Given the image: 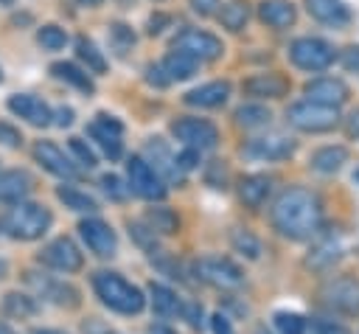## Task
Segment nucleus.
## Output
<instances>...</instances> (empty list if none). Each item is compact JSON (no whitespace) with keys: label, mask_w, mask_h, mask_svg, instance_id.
<instances>
[{"label":"nucleus","mask_w":359,"mask_h":334,"mask_svg":"<svg viewBox=\"0 0 359 334\" xmlns=\"http://www.w3.org/2000/svg\"><path fill=\"white\" fill-rule=\"evenodd\" d=\"M36 42H39L42 48H48V51H59V48H65L67 34H65V28H59V25H42V28L36 31Z\"/></svg>","instance_id":"nucleus-36"},{"label":"nucleus","mask_w":359,"mask_h":334,"mask_svg":"<svg viewBox=\"0 0 359 334\" xmlns=\"http://www.w3.org/2000/svg\"><path fill=\"white\" fill-rule=\"evenodd\" d=\"M348 129H351V135H356V138H359V109L351 115V121H348Z\"/></svg>","instance_id":"nucleus-51"},{"label":"nucleus","mask_w":359,"mask_h":334,"mask_svg":"<svg viewBox=\"0 0 359 334\" xmlns=\"http://www.w3.org/2000/svg\"><path fill=\"white\" fill-rule=\"evenodd\" d=\"M345 160H348V152L342 146H323L311 154V168L331 174V171H339Z\"/></svg>","instance_id":"nucleus-28"},{"label":"nucleus","mask_w":359,"mask_h":334,"mask_svg":"<svg viewBox=\"0 0 359 334\" xmlns=\"http://www.w3.org/2000/svg\"><path fill=\"white\" fill-rule=\"evenodd\" d=\"M39 261L59 272H76V269H81V250L76 247L73 239L59 236L39 253Z\"/></svg>","instance_id":"nucleus-11"},{"label":"nucleus","mask_w":359,"mask_h":334,"mask_svg":"<svg viewBox=\"0 0 359 334\" xmlns=\"http://www.w3.org/2000/svg\"><path fill=\"white\" fill-rule=\"evenodd\" d=\"M306 8L320 22H328V25L348 22V6L342 0H306Z\"/></svg>","instance_id":"nucleus-23"},{"label":"nucleus","mask_w":359,"mask_h":334,"mask_svg":"<svg viewBox=\"0 0 359 334\" xmlns=\"http://www.w3.org/2000/svg\"><path fill=\"white\" fill-rule=\"evenodd\" d=\"M76 3H81V6H98V3H104V0H76Z\"/></svg>","instance_id":"nucleus-54"},{"label":"nucleus","mask_w":359,"mask_h":334,"mask_svg":"<svg viewBox=\"0 0 359 334\" xmlns=\"http://www.w3.org/2000/svg\"><path fill=\"white\" fill-rule=\"evenodd\" d=\"M107 334H112V331H107Z\"/></svg>","instance_id":"nucleus-58"},{"label":"nucleus","mask_w":359,"mask_h":334,"mask_svg":"<svg viewBox=\"0 0 359 334\" xmlns=\"http://www.w3.org/2000/svg\"><path fill=\"white\" fill-rule=\"evenodd\" d=\"M314 331L317 334H351L342 323H337V320H328V317H317V323H314Z\"/></svg>","instance_id":"nucleus-42"},{"label":"nucleus","mask_w":359,"mask_h":334,"mask_svg":"<svg viewBox=\"0 0 359 334\" xmlns=\"http://www.w3.org/2000/svg\"><path fill=\"white\" fill-rule=\"evenodd\" d=\"M149 334H177L174 328H168V326H151V331Z\"/></svg>","instance_id":"nucleus-52"},{"label":"nucleus","mask_w":359,"mask_h":334,"mask_svg":"<svg viewBox=\"0 0 359 334\" xmlns=\"http://www.w3.org/2000/svg\"><path fill=\"white\" fill-rule=\"evenodd\" d=\"M247 17H250V8H247V3H241V0H230V3L222 6V11H219V20H222V25H224L227 31H241V28L247 25Z\"/></svg>","instance_id":"nucleus-31"},{"label":"nucleus","mask_w":359,"mask_h":334,"mask_svg":"<svg viewBox=\"0 0 359 334\" xmlns=\"http://www.w3.org/2000/svg\"><path fill=\"white\" fill-rule=\"evenodd\" d=\"M289 56L303 70H323L334 62V48L320 36H300L289 45Z\"/></svg>","instance_id":"nucleus-8"},{"label":"nucleus","mask_w":359,"mask_h":334,"mask_svg":"<svg viewBox=\"0 0 359 334\" xmlns=\"http://www.w3.org/2000/svg\"><path fill=\"white\" fill-rule=\"evenodd\" d=\"M31 334H67V331H59V328H34Z\"/></svg>","instance_id":"nucleus-53"},{"label":"nucleus","mask_w":359,"mask_h":334,"mask_svg":"<svg viewBox=\"0 0 359 334\" xmlns=\"http://www.w3.org/2000/svg\"><path fill=\"white\" fill-rule=\"evenodd\" d=\"M126 180H129V191L143 196V199H163L165 196V180L143 157L126 160Z\"/></svg>","instance_id":"nucleus-7"},{"label":"nucleus","mask_w":359,"mask_h":334,"mask_svg":"<svg viewBox=\"0 0 359 334\" xmlns=\"http://www.w3.org/2000/svg\"><path fill=\"white\" fill-rule=\"evenodd\" d=\"M87 132H90V138L104 149V154H107L109 160H118V157H121V152H123V146H121L123 123H121L118 118H112V115H98V118L87 126Z\"/></svg>","instance_id":"nucleus-13"},{"label":"nucleus","mask_w":359,"mask_h":334,"mask_svg":"<svg viewBox=\"0 0 359 334\" xmlns=\"http://www.w3.org/2000/svg\"><path fill=\"white\" fill-rule=\"evenodd\" d=\"M34 157H36V163H39L45 171H50L53 177H62V180H76V177H79L76 163H73L56 143H50V140H36Z\"/></svg>","instance_id":"nucleus-12"},{"label":"nucleus","mask_w":359,"mask_h":334,"mask_svg":"<svg viewBox=\"0 0 359 334\" xmlns=\"http://www.w3.org/2000/svg\"><path fill=\"white\" fill-rule=\"evenodd\" d=\"M194 275L210 286H219V289H233L244 281V272L238 264H233L230 258H222V255H202L194 261Z\"/></svg>","instance_id":"nucleus-5"},{"label":"nucleus","mask_w":359,"mask_h":334,"mask_svg":"<svg viewBox=\"0 0 359 334\" xmlns=\"http://www.w3.org/2000/svg\"><path fill=\"white\" fill-rule=\"evenodd\" d=\"M149 295H151V309H154L160 317H171V314L182 312L180 298H177L168 286H163V283H151V286H149Z\"/></svg>","instance_id":"nucleus-27"},{"label":"nucleus","mask_w":359,"mask_h":334,"mask_svg":"<svg viewBox=\"0 0 359 334\" xmlns=\"http://www.w3.org/2000/svg\"><path fill=\"white\" fill-rule=\"evenodd\" d=\"M146 225H149L151 233H177L180 219L168 208H149L146 211Z\"/></svg>","instance_id":"nucleus-30"},{"label":"nucleus","mask_w":359,"mask_h":334,"mask_svg":"<svg viewBox=\"0 0 359 334\" xmlns=\"http://www.w3.org/2000/svg\"><path fill=\"white\" fill-rule=\"evenodd\" d=\"M50 222H53V216L45 205H39V202H14V208L6 216V230H8L11 239L34 241V239L45 236Z\"/></svg>","instance_id":"nucleus-3"},{"label":"nucleus","mask_w":359,"mask_h":334,"mask_svg":"<svg viewBox=\"0 0 359 334\" xmlns=\"http://www.w3.org/2000/svg\"><path fill=\"white\" fill-rule=\"evenodd\" d=\"M342 65H345V70L359 73V48H356V45L342 51Z\"/></svg>","instance_id":"nucleus-46"},{"label":"nucleus","mask_w":359,"mask_h":334,"mask_svg":"<svg viewBox=\"0 0 359 334\" xmlns=\"http://www.w3.org/2000/svg\"><path fill=\"white\" fill-rule=\"evenodd\" d=\"M76 53H79L81 62H87V70H93V73H104V70H107V59H104V53L95 48L93 39L79 36V39H76Z\"/></svg>","instance_id":"nucleus-32"},{"label":"nucleus","mask_w":359,"mask_h":334,"mask_svg":"<svg viewBox=\"0 0 359 334\" xmlns=\"http://www.w3.org/2000/svg\"><path fill=\"white\" fill-rule=\"evenodd\" d=\"M109 39H112V48H115L118 53H126V51L135 45V34H132V28L123 25V22L109 25Z\"/></svg>","instance_id":"nucleus-39"},{"label":"nucleus","mask_w":359,"mask_h":334,"mask_svg":"<svg viewBox=\"0 0 359 334\" xmlns=\"http://www.w3.org/2000/svg\"><path fill=\"white\" fill-rule=\"evenodd\" d=\"M0 81H3V70H0Z\"/></svg>","instance_id":"nucleus-57"},{"label":"nucleus","mask_w":359,"mask_h":334,"mask_svg":"<svg viewBox=\"0 0 359 334\" xmlns=\"http://www.w3.org/2000/svg\"><path fill=\"white\" fill-rule=\"evenodd\" d=\"M306 101H314V104H323V107H339L348 101V87L339 81V79H314L306 84Z\"/></svg>","instance_id":"nucleus-17"},{"label":"nucleus","mask_w":359,"mask_h":334,"mask_svg":"<svg viewBox=\"0 0 359 334\" xmlns=\"http://www.w3.org/2000/svg\"><path fill=\"white\" fill-rule=\"evenodd\" d=\"M0 143H6V146H11V149H17V146L22 143V135H20L14 126H8V123H3V121H0Z\"/></svg>","instance_id":"nucleus-43"},{"label":"nucleus","mask_w":359,"mask_h":334,"mask_svg":"<svg viewBox=\"0 0 359 334\" xmlns=\"http://www.w3.org/2000/svg\"><path fill=\"white\" fill-rule=\"evenodd\" d=\"M93 289L101 298V303L109 306L118 314H137L146 303L143 292L135 283H129L126 278H121L118 272H107V269L95 272L93 275Z\"/></svg>","instance_id":"nucleus-2"},{"label":"nucleus","mask_w":359,"mask_h":334,"mask_svg":"<svg viewBox=\"0 0 359 334\" xmlns=\"http://www.w3.org/2000/svg\"><path fill=\"white\" fill-rule=\"evenodd\" d=\"M6 272H8V264H6V261H3V258H0V278H3V275H6Z\"/></svg>","instance_id":"nucleus-55"},{"label":"nucleus","mask_w":359,"mask_h":334,"mask_svg":"<svg viewBox=\"0 0 359 334\" xmlns=\"http://www.w3.org/2000/svg\"><path fill=\"white\" fill-rule=\"evenodd\" d=\"M171 132L177 140H182L188 149H213L219 143V129L205 118H177L171 123Z\"/></svg>","instance_id":"nucleus-9"},{"label":"nucleus","mask_w":359,"mask_h":334,"mask_svg":"<svg viewBox=\"0 0 359 334\" xmlns=\"http://www.w3.org/2000/svg\"><path fill=\"white\" fill-rule=\"evenodd\" d=\"M210 328H213V334H236L233 326H230V320L224 314H213L210 317Z\"/></svg>","instance_id":"nucleus-47"},{"label":"nucleus","mask_w":359,"mask_h":334,"mask_svg":"<svg viewBox=\"0 0 359 334\" xmlns=\"http://www.w3.org/2000/svg\"><path fill=\"white\" fill-rule=\"evenodd\" d=\"M34 188V180L22 168L0 171V202H22V196Z\"/></svg>","instance_id":"nucleus-18"},{"label":"nucleus","mask_w":359,"mask_h":334,"mask_svg":"<svg viewBox=\"0 0 359 334\" xmlns=\"http://www.w3.org/2000/svg\"><path fill=\"white\" fill-rule=\"evenodd\" d=\"M101 188H104L107 196H112V199H123V196H126V188L121 185V180H118L115 174H104V177H101Z\"/></svg>","instance_id":"nucleus-41"},{"label":"nucleus","mask_w":359,"mask_h":334,"mask_svg":"<svg viewBox=\"0 0 359 334\" xmlns=\"http://www.w3.org/2000/svg\"><path fill=\"white\" fill-rule=\"evenodd\" d=\"M286 121L300 132H328L339 123L337 107H323L314 101H297L286 109Z\"/></svg>","instance_id":"nucleus-4"},{"label":"nucleus","mask_w":359,"mask_h":334,"mask_svg":"<svg viewBox=\"0 0 359 334\" xmlns=\"http://www.w3.org/2000/svg\"><path fill=\"white\" fill-rule=\"evenodd\" d=\"M230 98V81H208L191 93H185V104L191 107H205V109H213V107H222L224 101Z\"/></svg>","instance_id":"nucleus-19"},{"label":"nucleus","mask_w":359,"mask_h":334,"mask_svg":"<svg viewBox=\"0 0 359 334\" xmlns=\"http://www.w3.org/2000/svg\"><path fill=\"white\" fill-rule=\"evenodd\" d=\"M50 73L56 76V79H62V81H67V84H73L76 90H81V93H95V84H93V79L81 70V67H76L73 62H53L50 65Z\"/></svg>","instance_id":"nucleus-26"},{"label":"nucleus","mask_w":359,"mask_h":334,"mask_svg":"<svg viewBox=\"0 0 359 334\" xmlns=\"http://www.w3.org/2000/svg\"><path fill=\"white\" fill-rule=\"evenodd\" d=\"M171 45H174V51L188 53V56L196 59V62L219 59L222 51H224V45H222L219 36H213V34H208V31H199V28H185V31H180Z\"/></svg>","instance_id":"nucleus-6"},{"label":"nucleus","mask_w":359,"mask_h":334,"mask_svg":"<svg viewBox=\"0 0 359 334\" xmlns=\"http://www.w3.org/2000/svg\"><path fill=\"white\" fill-rule=\"evenodd\" d=\"M196 67H199V62L196 59H191L188 53H180V51H171L165 59H163V65H160V70L165 73V79L168 81H185V79H191L194 73H196Z\"/></svg>","instance_id":"nucleus-25"},{"label":"nucleus","mask_w":359,"mask_h":334,"mask_svg":"<svg viewBox=\"0 0 359 334\" xmlns=\"http://www.w3.org/2000/svg\"><path fill=\"white\" fill-rule=\"evenodd\" d=\"M320 222H323V202L314 191L303 185L286 188L272 205V225L286 239L294 241L311 239L320 230Z\"/></svg>","instance_id":"nucleus-1"},{"label":"nucleus","mask_w":359,"mask_h":334,"mask_svg":"<svg viewBox=\"0 0 359 334\" xmlns=\"http://www.w3.org/2000/svg\"><path fill=\"white\" fill-rule=\"evenodd\" d=\"M0 334H14V331H11V328H8L6 323H0Z\"/></svg>","instance_id":"nucleus-56"},{"label":"nucleus","mask_w":359,"mask_h":334,"mask_svg":"<svg viewBox=\"0 0 359 334\" xmlns=\"http://www.w3.org/2000/svg\"><path fill=\"white\" fill-rule=\"evenodd\" d=\"M70 152H73V154L79 157V163L87 166V168H93V166L98 163V160H95V152H93L81 138H70Z\"/></svg>","instance_id":"nucleus-40"},{"label":"nucleus","mask_w":359,"mask_h":334,"mask_svg":"<svg viewBox=\"0 0 359 334\" xmlns=\"http://www.w3.org/2000/svg\"><path fill=\"white\" fill-rule=\"evenodd\" d=\"M146 73H149V76H146V79H149V81H151V84H157V87H165V84H168V79H165V76H160V73H163V70H160V67H154V65H151V67H149V70H146Z\"/></svg>","instance_id":"nucleus-49"},{"label":"nucleus","mask_w":359,"mask_h":334,"mask_svg":"<svg viewBox=\"0 0 359 334\" xmlns=\"http://www.w3.org/2000/svg\"><path fill=\"white\" fill-rule=\"evenodd\" d=\"M339 255H342L339 241H337L334 236H325V239H320V241L309 250L306 267H309V269H328V267H334V261H337Z\"/></svg>","instance_id":"nucleus-22"},{"label":"nucleus","mask_w":359,"mask_h":334,"mask_svg":"<svg viewBox=\"0 0 359 334\" xmlns=\"http://www.w3.org/2000/svg\"><path fill=\"white\" fill-rule=\"evenodd\" d=\"M53 123H56V126H70V123H73V109H70V107H59Z\"/></svg>","instance_id":"nucleus-48"},{"label":"nucleus","mask_w":359,"mask_h":334,"mask_svg":"<svg viewBox=\"0 0 359 334\" xmlns=\"http://www.w3.org/2000/svg\"><path fill=\"white\" fill-rule=\"evenodd\" d=\"M191 8H194L199 17H210V14H216L219 0H191Z\"/></svg>","instance_id":"nucleus-45"},{"label":"nucleus","mask_w":359,"mask_h":334,"mask_svg":"<svg viewBox=\"0 0 359 334\" xmlns=\"http://www.w3.org/2000/svg\"><path fill=\"white\" fill-rule=\"evenodd\" d=\"M3 312L11 317H31L36 312V303H34V298H28L22 292H8L3 298Z\"/></svg>","instance_id":"nucleus-33"},{"label":"nucleus","mask_w":359,"mask_h":334,"mask_svg":"<svg viewBox=\"0 0 359 334\" xmlns=\"http://www.w3.org/2000/svg\"><path fill=\"white\" fill-rule=\"evenodd\" d=\"M275 328H278V334H306V320L297 312H278Z\"/></svg>","instance_id":"nucleus-37"},{"label":"nucleus","mask_w":359,"mask_h":334,"mask_svg":"<svg viewBox=\"0 0 359 334\" xmlns=\"http://www.w3.org/2000/svg\"><path fill=\"white\" fill-rule=\"evenodd\" d=\"M323 298L325 303L339 312V314H359V281L351 278V275H342V278H331L325 286H323Z\"/></svg>","instance_id":"nucleus-10"},{"label":"nucleus","mask_w":359,"mask_h":334,"mask_svg":"<svg viewBox=\"0 0 359 334\" xmlns=\"http://www.w3.org/2000/svg\"><path fill=\"white\" fill-rule=\"evenodd\" d=\"M269 109L266 107H261V104H241L238 109H236V121L241 123V126H247V129H252V126H264V123H269Z\"/></svg>","instance_id":"nucleus-34"},{"label":"nucleus","mask_w":359,"mask_h":334,"mask_svg":"<svg viewBox=\"0 0 359 334\" xmlns=\"http://www.w3.org/2000/svg\"><path fill=\"white\" fill-rule=\"evenodd\" d=\"M56 196L65 202V208H70V211H79V213H93V211H98V202L90 196V194H84V191H79V188H73V185H59L56 188Z\"/></svg>","instance_id":"nucleus-29"},{"label":"nucleus","mask_w":359,"mask_h":334,"mask_svg":"<svg viewBox=\"0 0 359 334\" xmlns=\"http://www.w3.org/2000/svg\"><path fill=\"white\" fill-rule=\"evenodd\" d=\"M286 90H289V81L278 73H258L244 81V93L258 95V98H280L286 95Z\"/></svg>","instance_id":"nucleus-20"},{"label":"nucleus","mask_w":359,"mask_h":334,"mask_svg":"<svg viewBox=\"0 0 359 334\" xmlns=\"http://www.w3.org/2000/svg\"><path fill=\"white\" fill-rule=\"evenodd\" d=\"M247 157L255 160H283L294 152V140L286 135H266V138H255L241 149Z\"/></svg>","instance_id":"nucleus-16"},{"label":"nucleus","mask_w":359,"mask_h":334,"mask_svg":"<svg viewBox=\"0 0 359 334\" xmlns=\"http://www.w3.org/2000/svg\"><path fill=\"white\" fill-rule=\"evenodd\" d=\"M185 314H188V323H191V326H199V314H202V309H196V306L191 303V306H185Z\"/></svg>","instance_id":"nucleus-50"},{"label":"nucleus","mask_w":359,"mask_h":334,"mask_svg":"<svg viewBox=\"0 0 359 334\" xmlns=\"http://www.w3.org/2000/svg\"><path fill=\"white\" fill-rule=\"evenodd\" d=\"M258 17L269 28H289L294 22V6L289 0H261L258 3Z\"/></svg>","instance_id":"nucleus-21"},{"label":"nucleus","mask_w":359,"mask_h":334,"mask_svg":"<svg viewBox=\"0 0 359 334\" xmlns=\"http://www.w3.org/2000/svg\"><path fill=\"white\" fill-rule=\"evenodd\" d=\"M79 233H81L84 244H87L98 258L115 255L118 239H115V230H112L107 222H101V219H84V222H79Z\"/></svg>","instance_id":"nucleus-14"},{"label":"nucleus","mask_w":359,"mask_h":334,"mask_svg":"<svg viewBox=\"0 0 359 334\" xmlns=\"http://www.w3.org/2000/svg\"><path fill=\"white\" fill-rule=\"evenodd\" d=\"M269 188H272V180L266 174H250L241 180L238 185V196L247 208H258L266 196H269Z\"/></svg>","instance_id":"nucleus-24"},{"label":"nucleus","mask_w":359,"mask_h":334,"mask_svg":"<svg viewBox=\"0 0 359 334\" xmlns=\"http://www.w3.org/2000/svg\"><path fill=\"white\" fill-rule=\"evenodd\" d=\"M174 163H177V168H194L199 163V152L196 149H185V152H180L174 157Z\"/></svg>","instance_id":"nucleus-44"},{"label":"nucleus","mask_w":359,"mask_h":334,"mask_svg":"<svg viewBox=\"0 0 359 334\" xmlns=\"http://www.w3.org/2000/svg\"><path fill=\"white\" fill-rule=\"evenodd\" d=\"M8 109H11L17 118L28 121L31 126H48V123L53 121L50 107H48L42 98L28 95V93H17V95H11V98H8Z\"/></svg>","instance_id":"nucleus-15"},{"label":"nucleus","mask_w":359,"mask_h":334,"mask_svg":"<svg viewBox=\"0 0 359 334\" xmlns=\"http://www.w3.org/2000/svg\"><path fill=\"white\" fill-rule=\"evenodd\" d=\"M45 298H50L53 303L67 306V309L79 306V292L70 283H45Z\"/></svg>","instance_id":"nucleus-35"},{"label":"nucleus","mask_w":359,"mask_h":334,"mask_svg":"<svg viewBox=\"0 0 359 334\" xmlns=\"http://www.w3.org/2000/svg\"><path fill=\"white\" fill-rule=\"evenodd\" d=\"M233 247L247 258H258V253H261V244L250 230H233Z\"/></svg>","instance_id":"nucleus-38"}]
</instances>
